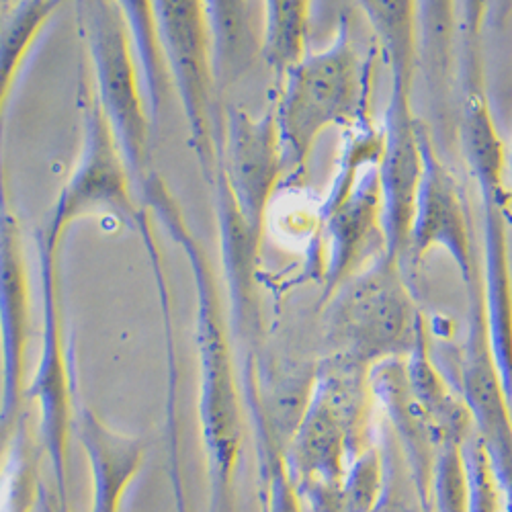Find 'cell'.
<instances>
[{"instance_id":"cell-1","label":"cell","mask_w":512,"mask_h":512,"mask_svg":"<svg viewBox=\"0 0 512 512\" xmlns=\"http://www.w3.org/2000/svg\"><path fill=\"white\" fill-rule=\"evenodd\" d=\"M154 211L185 252L197 289V345L201 361L199 420L211 478V512H232V480L242 443V416L226 343L220 293L207 256L191 234L177 199L166 185L152 189Z\"/></svg>"},{"instance_id":"cell-2","label":"cell","mask_w":512,"mask_h":512,"mask_svg":"<svg viewBox=\"0 0 512 512\" xmlns=\"http://www.w3.org/2000/svg\"><path fill=\"white\" fill-rule=\"evenodd\" d=\"M351 31V23L340 19L332 44L306 54L279 80L273 111L285 181H300L306 175L312 152L328 130H347L369 115L373 60L361 58Z\"/></svg>"},{"instance_id":"cell-3","label":"cell","mask_w":512,"mask_h":512,"mask_svg":"<svg viewBox=\"0 0 512 512\" xmlns=\"http://www.w3.org/2000/svg\"><path fill=\"white\" fill-rule=\"evenodd\" d=\"M326 302V336L336 363L371 371L383 361L408 357L424 336L402 263L386 252L349 277Z\"/></svg>"},{"instance_id":"cell-4","label":"cell","mask_w":512,"mask_h":512,"mask_svg":"<svg viewBox=\"0 0 512 512\" xmlns=\"http://www.w3.org/2000/svg\"><path fill=\"white\" fill-rule=\"evenodd\" d=\"M76 13L93 66L95 97L130 166L136 189H140L152 173L154 121L132 35L113 0H76Z\"/></svg>"},{"instance_id":"cell-5","label":"cell","mask_w":512,"mask_h":512,"mask_svg":"<svg viewBox=\"0 0 512 512\" xmlns=\"http://www.w3.org/2000/svg\"><path fill=\"white\" fill-rule=\"evenodd\" d=\"M367 371L336 363L312 394L293 439V467L316 512H338L340 490L361 443Z\"/></svg>"},{"instance_id":"cell-6","label":"cell","mask_w":512,"mask_h":512,"mask_svg":"<svg viewBox=\"0 0 512 512\" xmlns=\"http://www.w3.org/2000/svg\"><path fill=\"white\" fill-rule=\"evenodd\" d=\"M156 25L170 80L179 93L189 146L203 177L213 183L224 136L213 72V44L205 0H154Z\"/></svg>"},{"instance_id":"cell-7","label":"cell","mask_w":512,"mask_h":512,"mask_svg":"<svg viewBox=\"0 0 512 512\" xmlns=\"http://www.w3.org/2000/svg\"><path fill=\"white\" fill-rule=\"evenodd\" d=\"M80 97L84 125L82 150L39 236L62 246V240L74 222L93 216V213H111L138 232L148 244L154 238L144 207H140L132 195V185L136 187V183L130 166L123 158L95 91L82 87Z\"/></svg>"},{"instance_id":"cell-8","label":"cell","mask_w":512,"mask_h":512,"mask_svg":"<svg viewBox=\"0 0 512 512\" xmlns=\"http://www.w3.org/2000/svg\"><path fill=\"white\" fill-rule=\"evenodd\" d=\"M37 252L41 293H44V343H41L33 383L27 388L25 396L37 404L41 441H44L48 451L60 494H64L68 433L72 424V394L62 324L60 246L37 236Z\"/></svg>"},{"instance_id":"cell-9","label":"cell","mask_w":512,"mask_h":512,"mask_svg":"<svg viewBox=\"0 0 512 512\" xmlns=\"http://www.w3.org/2000/svg\"><path fill=\"white\" fill-rule=\"evenodd\" d=\"M230 193L250 230L263 238L269 207L285 183V166L275 111L252 115L242 107L224 113V136L218 158Z\"/></svg>"},{"instance_id":"cell-10","label":"cell","mask_w":512,"mask_h":512,"mask_svg":"<svg viewBox=\"0 0 512 512\" xmlns=\"http://www.w3.org/2000/svg\"><path fill=\"white\" fill-rule=\"evenodd\" d=\"M29 332L31 283L21 224L9 199L3 166L0 168V349H3L0 435L11 429L25 400Z\"/></svg>"},{"instance_id":"cell-11","label":"cell","mask_w":512,"mask_h":512,"mask_svg":"<svg viewBox=\"0 0 512 512\" xmlns=\"http://www.w3.org/2000/svg\"><path fill=\"white\" fill-rule=\"evenodd\" d=\"M422 181L416 197L414 220L406 259L420 263L435 248L445 250L467 287L476 283V263L472 234H469L467 207L459 183L441 160L429 127L422 123Z\"/></svg>"},{"instance_id":"cell-12","label":"cell","mask_w":512,"mask_h":512,"mask_svg":"<svg viewBox=\"0 0 512 512\" xmlns=\"http://www.w3.org/2000/svg\"><path fill=\"white\" fill-rule=\"evenodd\" d=\"M422 121L412 113V97L390 95L383 119V152L379 160L381 226L386 254L406 259L416 197L422 181Z\"/></svg>"},{"instance_id":"cell-13","label":"cell","mask_w":512,"mask_h":512,"mask_svg":"<svg viewBox=\"0 0 512 512\" xmlns=\"http://www.w3.org/2000/svg\"><path fill=\"white\" fill-rule=\"evenodd\" d=\"M377 168L379 164L369 168L345 197L320 207L326 236L324 300L377 254L386 252Z\"/></svg>"},{"instance_id":"cell-14","label":"cell","mask_w":512,"mask_h":512,"mask_svg":"<svg viewBox=\"0 0 512 512\" xmlns=\"http://www.w3.org/2000/svg\"><path fill=\"white\" fill-rule=\"evenodd\" d=\"M461 375V398L474 416L476 433L484 441L502 490L512 504V404L490 353L480 302L474 308L472 336Z\"/></svg>"},{"instance_id":"cell-15","label":"cell","mask_w":512,"mask_h":512,"mask_svg":"<svg viewBox=\"0 0 512 512\" xmlns=\"http://www.w3.org/2000/svg\"><path fill=\"white\" fill-rule=\"evenodd\" d=\"M484 205V285L480 310L502 386L512 404V275L508 256V189L480 191Z\"/></svg>"},{"instance_id":"cell-16","label":"cell","mask_w":512,"mask_h":512,"mask_svg":"<svg viewBox=\"0 0 512 512\" xmlns=\"http://www.w3.org/2000/svg\"><path fill=\"white\" fill-rule=\"evenodd\" d=\"M78 439L91 469V512H119L125 490L142 469L144 443L113 431L89 408L78 414Z\"/></svg>"},{"instance_id":"cell-17","label":"cell","mask_w":512,"mask_h":512,"mask_svg":"<svg viewBox=\"0 0 512 512\" xmlns=\"http://www.w3.org/2000/svg\"><path fill=\"white\" fill-rule=\"evenodd\" d=\"M390 72V95L412 97L420 58L418 0H357Z\"/></svg>"},{"instance_id":"cell-18","label":"cell","mask_w":512,"mask_h":512,"mask_svg":"<svg viewBox=\"0 0 512 512\" xmlns=\"http://www.w3.org/2000/svg\"><path fill=\"white\" fill-rule=\"evenodd\" d=\"M205 9L213 44V72L222 93L261 56L263 33L256 29L250 0H205Z\"/></svg>"},{"instance_id":"cell-19","label":"cell","mask_w":512,"mask_h":512,"mask_svg":"<svg viewBox=\"0 0 512 512\" xmlns=\"http://www.w3.org/2000/svg\"><path fill=\"white\" fill-rule=\"evenodd\" d=\"M213 189H216L218 203V222L222 236V254L224 267L230 285L232 306L236 318L240 322H250L254 314V277H256V261H259V248L263 238L256 236L230 193V187L224 175L216 168L213 177Z\"/></svg>"},{"instance_id":"cell-20","label":"cell","mask_w":512,"mask_h":512,"mask_svg":"<svg viewBox=\"0 0 512 512\" xmlns=\"http://www.w3.org/2000/svg\"><path fill=\"white\" fill-rule=\"evenodd\" d=\"M406 375L410 392L426 420H429L439 445L445 441L461 443L476 431L474 416L469 412L465 400L461 394H453L449 390L447 381L431 363L424 336L408 355Z\"/></svg>"},{"instance_id":"cell-21","label":"cell","mask_w":512,"mask_h":512,"mask_svg":"<svg viewBox=\"0 0 512 512\" xmlns=\"http://www.w3.org/2000/svg\"><path fill=\"white\" fill-rule=\"evenodd\" d=\"M62 0H19L0 21V166L3 164L5 115L15 84L41 33L54 19Z\"/></svg>"},{"instance_id":"cell-22","label":"cell","mask_w":512,"mask_h":512,"mask_svg":"<svg viewBox=\"0 0 512 512\" xmlns=\"http://www.w3.org/2000/svg\"><path fill=\"white\" fill-rule=\"evenodd\" d=\"M113 3L127 25V31L132 35L144 78L148 109L156 125L166 109L168 91L173 87V80H170L160 44L154 0H113Z\"/></svg>"},{"instance_id":"cell-23","label":"cell","mask_w":512,"mask_h":512,"mask_svg":"<svg viewBox=\"0 0 512 512\" xmlns=\"http://www.w3.org/2000/svg\"><path fill=\"white\" fill-rule=\"evenodd\" d=\"M312 0H265L261 56L281 80L308 52Z\"/></svg>"},{"instance_id":"cell-24","label":"cell","mask_w":512,"mask_h":512,"mask_svg":"<svg viewBox=\"0 0 512 512\" xmlns=\"http://www.w3.org/2000/svg\"><path fill=\"white\" fill-rule=\"evenodd\" d=\"M457 0H418V48L429 84L443 89L453 64Z\"/></svg>"},{"instance_id":"cell-25","label":"cell","mask_w":512,"mask_h":512,"mask_svg":"<svg viewBox=\"0 0 512 512\" xmlns=\"http://www.w3.org/2000/svg\"><path fill=\"white\" fill-rule=\"evenodd\" d=\"M461 453L467 474V512H498L504 490L494 461L476 431L461 441Z\"/></svg>"},{"instance_id":"cell-26","label":"cell","mask_w":512,"mask_h":512,"mask_svg":"<svg viewBox=\"0 0 512 512\" xmlns=\"http://www.w3.org/2000/svg\"><path fill=\"white\" fill-rule=\"evenodd\" d=\"M431 504L437 512H467V474L461 443L445 441L437 447L431 476Z\"/></svg>"},{"instance_id":"cell-27","label":"cell","mask_w":512,"mask_h":512,"mask_svg":"<svg viewBox=\"0 0 512 512\" xmlns=\"http://www.w3.org/2000/svg\"><path fill=\"white\" fill-rule=\"evenodd\" d=\"M383 478V455L377 447H365L349 467L340 490L338 512H371L381 496Z\"/></svg>"},{"instance_id":"cell-28","label":"cell","mask_w":512,"mask_h":512,"mask_svg":"<svg viewBox=\"0 0 512 512\" xmlns=\"http://www.w3.org/2000/svg\"><path fill=\"white\" fill-rule=\"evenodd\" d=\"M383 469H386V478H383V490L377 504L371 512H420L426 510L416 486L412 484L408 490L404 482L396 478V469L383 459Z\"/></svg>"},{"instance_id":"cell-29","label":"cell","mask_w":512,"mask_h":512,"mask_svg":"<svg viewBox=\"0 0 512 512\" xmlns=\"http://www.w3.org/2000/svg\"><path fill=\"white\" fill-rule=\"evenodd\" d=\"M490 5L492 0H457V27L467 44V54L469 60H472V66H476L478 44Z\"/></svg>"},{"instance_id":"cell-30","label":"cell","mask_w":512,"mask_h":512,"mask_svg":"<svg viewBox=\"0 0 512 512\" xmlns=\"http://www.w3.org/2000/svg\"><path fill=\"white\" fill-rule=\"evenodd\" d=\"M170 420V469H173V488H175V500H177V512H189L187 506V498H185V488H183V480H181V469H179V455H177V424H175V416H168Z\"/></svg>"},{"instance_id":"cell-31","label":"cell","mask_w":512,"mask_h":512,"mask_svg":"<svg viewBox=\"0 0 512 512\" xmlns=\"http://www.w3.org/2000/svg\"><path fill=\"white\" fill-rule=\"evenodd\" d=\"M293 490L287 484L283 472H275L273 476V512H297Z\"/></svg>"},{"instance_id":"cell-32","label":"cell","mask_w":512,"mask_h":512,"mask_svg":"<svg viewBox=\"0 0 512 512\" xmlns=\"http://www.w3.org/2000/svg\"><path fill=\"white\" fill-rule=\"evenodd\" d=\"M506 175L512 181V136H510V144L506 146Z\"/></svg>"},{"instance_id":"cell-33","label":"cell","mask_w":512,"mask_h":512,"mask_svg":"<svg viewBox=\"0 0 512 512\" xmlns=\"http://www.w3.org/2000/svg\"><path fill=\"white\" fill-rule=\"evenodd\" d=\"M5 17V0H0V21Z\"/></svg>"}]
</instances>
